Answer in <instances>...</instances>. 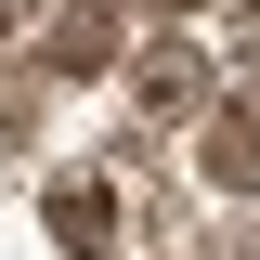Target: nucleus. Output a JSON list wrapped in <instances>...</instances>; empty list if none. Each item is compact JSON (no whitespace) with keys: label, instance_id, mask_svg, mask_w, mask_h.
<instances>
[{"label":"nucleus","instance_id":"nucleus-1","mask_svg":"<svg viewBox=\"0 0 260 260\" xmlns=\"http://www.w3.org/2000/svg\"><path fill=\"white\" fill-rule=\"evenodd\" d=\"M117 78H130V104H143V117H195V104L221 91V65L195 52V39H143V52H117Z\"/></svg>","mask_w":260,"mask_h":260},{"label":"nucleus","instance_id":"nucleus-2","mask_svg":"<svg viewBox=\"0 0 260 260\" xmlns=\"http://www.w3.org/2000/svg\"><path fill=\"white\" fill-rule=\"evenodd\" d=\"M130 26H117V0H78V13H52V39H39V78H117Z\"/></svg>","mask_w":260,"mask_h":260},{"label":"nucleus","instance_id":"nucleus-3","mask_svg":"<svg viewBox=\"0 0 260 260\" xmlns=\"http://www.w3.org/2000/svg\"><path fill=\"white\" fill-rule=\"evenodd\" d=\"M195 169L208 182H234V195H260V104H195Z\"/></svg>","mask_w":260,"mask_h":260},{"label":"nucleus","instance_id":"nucleus-4","mask_svg":"<svg viewBox=\"0 0 260 260\" xmlns=\"http://www.w3.org/2000/svg\"><path fill=\"white\" fill-rule=\"evenodd\" d=\"M52 234L78 260H104V247H117V195H104V182H52Z\"/></svg>","mask_w":260,"mask_h":260}]
</instances>
